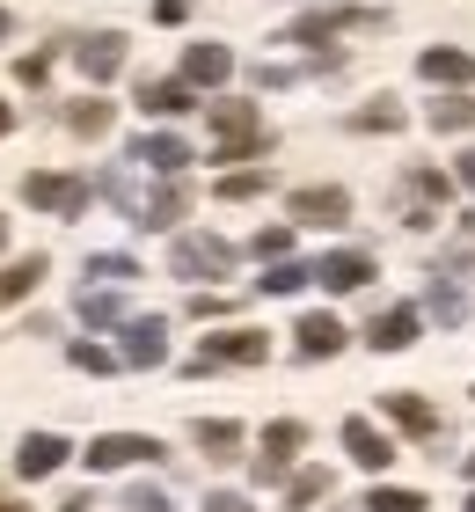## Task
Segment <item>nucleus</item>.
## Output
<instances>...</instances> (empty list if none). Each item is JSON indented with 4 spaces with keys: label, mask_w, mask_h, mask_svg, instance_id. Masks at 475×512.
<instances>
[{
    "label": "nucleus",
    "mask_w": 475,
    "mask_h": 512,
    "mask_svg": "<svg viewBox=\"0 0 475 512\" xmlns=\"http://www.w3.org/2000/svg\"><path fill=\"white\" fill-rule=\"evenodd\" d=\"M15 81H30V88H37V81H44V52H30V59H15Z\"/></svg>",
    "instance_id": "nucleus-40"
},
{
    "label": "nucleus",
    "mask_w": 475,
    "mask_h": 512,
    "mask_svg": "<svg viewBox=\"0 0 475 512\" xmlns=\"http://www.w3.org/2000/svg\"><path fill=\"white\" fill-rule=\"evenodd\" d=\"M161 439H139V432H103L88 439V469H132V461H154Z\"/></svg>",
    "instance_id": "nucleus-8"
},
{
    "label": "nucleus",
    "mask_w": 475,
    "mask_h": 512,
    "mask_svg": "<svg viewBox=\"0 0 475 512\" xmlns=\"http://www.w3.org/2000/svg\"><path fill=\"white\" fill-rule=\"evenodd\" d=\"M190 315H198V322H205V315H227V300H220V293H190Z\"/></svg>",
    "instance_id": "nucleus-39"
},
{
    "label": "nucleus",
    "mask_w": 475,
    "mask_h": 512,
    "mask_svg": "<svg viewBox=\"0 0 475 512\" xmlns=\"http://www.w3.org/2000/svg\"><path fill=\"white\" fill-rule=\"evenodd\" d=\"M81 322H88V330H110V322H132V315H125V293H117V286L88 293V286H81Z\"/></svg>",
    "instance_id": "nucleus-24"
},
{
    "label": "nucleus",
    "mask_w": 475,
    "mask_h": 512,
    "mask_svg": "<svg viewBox=\"0 0 475 512\" xmlns=\"http://www.w3.org/2000/svg\"><path fill=\"white\" fill-rule=\"evenodd\" d=\"M66 454H74V447H66L59 432H22V447H15V469H22V476L37 483V476H52V469H59Z\"/></svg>",
    "instance_id": "nucleus-14"
},
{
    "label": "nucleus",
    "mask_w": 475,
    "mask_h": 512,
    "mask_svg": "<svg viewBox=\"0 0 475 512\" xmlns=\"http://www.w3.org/2000/svg\"><path fill=\"white\" fill-rule=\"evenodd\" d=\"M344 447H351L359 469H388V461H395V439L380 432L373 417H344Z\"/></svg>",
    "instance_id": "nucleus-10"
},
{
    "label": "nucleus",
    "mask_w": 475,
    "mask_h": 512,
    "mask_svg": "<svg viewBox=\"0 0 475 512\" xmlns=\"http://www.w3.org/2000/svg\"><path fill=\"white\" fill-rule=\"evenodd\" d=\"M8 132H15V110H8V103H0V139H8Z\"/></svg>",
    "instance_id": "nucleus-44"
},
{
    "label": "nucleus",
    "mask_w": 475,
    "mask_h": 512,
    "mask_svg": "<svg viewBox=\"0 0 475 512\" xmlns=\"http://www.w3.org/2000/svg\"><path fill=\"white\" fill-rule=\"evenodd\" d=\"M432 132H475V96H446V103H432Z\"/></svg>",
    "instance_id": "nucleus-31"
},
{
    "label": "nucleus",
    "mask_w": 475,
    "mask_h": 512,
    "mask_svg": "<svg viewBox=\"0 0 475 512\" xmlns=\"http://www.w3.org/2000/svg\"><path fill=\"white\" fill-rule=\"evenodd\" d=\"M125 512H176V498L161 491V483H132V491H125Z\"/></svg>",
    "instance_id": "nucleus-34"
},
{
    "label": "nucleus",
    "mask_w": 475,
    "mask_h": 512,
    "mask_svg": "<svg viewBox=\"0 0 475 512\" xmlns=\"http://www.w3.org/2000/svg\"><path fill=\"white\" fill-rule=\"evenodd\" d=\"M8 30H15V22H8V8H0V37H8Z\"/></svg>",
    "instance_id": "nucleus-45"
},
{
    "label": "nucleus",
    "mask_w": 475,
    "mask_h": 512,
    "mask_svg": "<svg viewBox=\"0 0 475 512\" xmlns=\"http://www.w3.org/2000/svg\"><path fill=\"white\" fill-rule=\"evenodd\" d=\"M59 512H95V505H88V491H74V498H66Z\"/></svg>",
    "instance_id": "nucleus-43"
},
{
    "label": "nucleus",
    "mask_w": 475,
    "mask_h": 512,
    "mask_svg": "<svg viewBox=\"0 0 475 512\" xmlns=\"http://www.w3.org/2000/svg\"><path fill=\"white\" fill-rule=\"evenodd\" d=\"M446 198H454V176H439V169H410L402 176V220L410 227H432Z\"/></svg>",
    "instance_id": "nucleus-6"
},
{
    "label": "nucleus",
    "mask_w": 475,
    "mask_h": 512,
    "mask_svg": "<svg viewBox=\"0 0 475 512\" xmlns=\"http://www.w3.org/2000/svg\"><path fill=\"white\" fill-rule=\"evenodd\" d=\"M351 132H402V103L380 96V103H366V110H351Z\"/></svg>",
    "instance_id": "nucleus-27"
},
{
    "label": "nucleus",
    "mask_w": 475,
    "mask_h": 512,
    "mask_svg": "<svg viewBox=\"0 0 475 512\" xmlns=\"http://www.w3.org/2000/svg\"><path fill=\"white\" fill-rule=\"evenodd\" d=\"M205 512H256V505H249L242 491H212V498H205Z\"/></svg>",
    "instance_id": "nucleus-38"
},
{
    "label": "nucleus",
    "mask_w": 475,
    "mask_h": 512,
    "mask_svg": "<svg viewBox=\"0 0 475 512\" xmlns=\"http://www.w3.org/2000/svg\"><path fill=\"white\" fill-rule=\"evenodd\" d=\"M329 491H337V476H329V469H300V476H293V491H285V498H293V512H307V505H322Z\"/></svg>",
    "instance_id": "nucleus-28"
},
{
    "label": "nucleus",
    "mask_w": 475,
    "mask_h": 512,
    "mask_svg": "<svg viewBox=\"0 0 475 512\" xmlns=\"http://www.w3.org/2000/svg\"><path fill=\"white\" fill-rule=\"evenodd\" d=\"M264 293H300V286H315V264H293V256H271V271L256 278Z\"/></svg>",
    "instance_id": "nucleus-26"
},
{
    "label": "nucleus",
    "mask_w": 475,
    "mask_h": 512,
    "mask_svg": "<svg viewBox=\"0 0 475 512\" xmlns=\"http://www.w3.org/2000/svg\"><path fill=\"white\" fill-rule=\"evenodd\" d=\"M66 359H74L81 374H110V366H117V359L103 352V344H74V352H66Z\"/></svg>",
    "instance_id": "nucleus-36"
},
{
    "label": "nucleus",
    "mask_w": 475,
    "mask_h": 512,
    "mask_svg": "<svg viewBox=\"0 0 475 512\" xmlns=\"http://www.w3.org/2000/svg\"><path fill=\"white\" fill-rule=\"evenodd\" d=\"M315 278H322L329 293H359L366 278H373V256L366 249H329L322 264H315Z\"/></svg>",
    "instance_id": "nucleus-11"
},
{
    "label": "nucleus",
    "mask_w": 475,
    "mask_h": 512,
    "mask_svg": "<svg viewBox=\"0 0 475 512\" xmlns=\"http://www.w3.org/2000/svg\"><path fill=\"white\" fill-rule=\"evenodd\" d=\"M37 278H44V256H22V264H8V271H0V308H8V300H22Z\"/></svg>",
    "instance_id": "nucleus-30"
},
{
    "label": "nucleus",
    "mask_w": 475,
    "mask_h": 512,
    "mask_svg": "<svg viewBox=\"0 0 475 512\" xmlns=\"http://www.w3.org/2000/svg\"><path fill=\"white\" fill-rule=\"evenodd\" d=\"M424 315H439V330H454V322L468 315L461 293H454V278H432V293H424Z\"/></svg>",
    "instance_id": "nucleus-29"
},
{
    "label": "nucleus",
    "mask_w": 475,
    "mask_h": 512,
    "mask_svg": "<svg viewBox=\"0 0 475 512\" xmlns=\"http://www.w3.org/2000/svg\"><path fill=\"white\" fill-rule=\"evenodd\" d=\"M110 118H117V110H110L103 96H81V103H66V125H74L81 139H103V132H110Z\"/></svg>",
    "instance_id": "nucleus-25"
},
{
    "label": "nucleus",
    "mask_w": 475,
    "mask_h": 512,
    "mask_svg": "<svg viewBox=\"0 0 475 512\" xmlns=\"http://www.w3.org/2000/svg\"><path fill=\"white\" fill-rule=\"evenodd\" d=\"M190 213V176H169L161 191L147 198V213H139V227H176Z\"/></svg>",
    "instance_id": "nucleus-18"
},
{
    "label": "nucleus",
    "mask_w": 475,
    "mask_h": 512,
    "mask_svg": "<svg viewBox=\"0 0 475 512\" xmlns=\"http://www.w3.org/2000/svg\"><path fill=\"white\" fill-rule=\"evenodd\" d=\"M74 66H81L88 81H110L117 66H125V37H117V30H95V37H81V44H74Z\"/></svg>",
    "instance_id": "nucleus-13"
},
{
    "label": "nucleus",
    "mask_w": 475,
    "mask_h": 512,
    "mask_svg": "<svg viewBox=\"0 0 475 512\" xmlns=\"http://www.w3.org/2000/svg\"><path fill=\"white\" fill-rule=\"evenodd\" d=\"M468 235H475V213H468Z\"/></svg>",
    "instance_id": "nucleus-49"
},
{
    "label": "nucleus",
    "mask_w": 475,
    "mask_h": 512,
    "mask_svg": "<svg viewBox=\"0 0 475 512\" xmlns=\"http://www.w3.org/2000/svg\"><path fill=\"white\" fill-rule=\"evenodd\" d=\"M0 512H22V505H15V498H0Z\"/></svg>",
    "instance_id": "nucleus-46"
},
{
    "label": "nucleus",
    "mask_w": 475,
    "mask_h": 512,
    "mask_svg": "<svg viewBox=\"0 0 475 512\" xmlns=\"http://www.w3.org/2000/svg\"><path fill=\"white\" fill-rule=\"evenodd\" d=\"M132 161H139V169H154V176H183L198 154H190V139H176V132H139L132 139Z\"/></svg>",
    "instance_id": "nucleus-7"
},
{
    "label": "nucleus",
    "mask_w": 475,
    "mask_h": 512,
    "mask_svg": "<svg viewBox=\"0 0 475 512\" xmlns=\"http://www.w3.org/2000/svg\"><path fill=\"white\" fill-rule=\"evenodd\" d=\"M454 176H461V183H468V191H475V147L461 154V169H454Z\"/></svg>",
    "instance_id": "nucleus-42"
},
{
    "label": "nucleus",
    "mask_w": 475,
    "mask_h": 512,
    "mask_svg": "<svg viewBox=\"0 0 475 512\" xmlns=\"http://www.w3.org/2000/svg\"><path fill=\"white\" fill-rule=\"evenodd\" d=\"M139 110L147 118H183L198 103H190V81H139Z\"/></svg>",
    "instance_id": "nucleus-20"
},
{
    "label": "nucleus",
    "mask_w": 475,
    "mask_h": 512,
    "mask_svg": "<svg viewBox=\"0 0 475 512\" xmlns=\"http://www.w3.org/2000/svg\"><path fill=\"white\" fill-rule=\"evenodd\" d=\"M234 74V52H227V44H190V52H183V81L190 88H220Z\"/></svg>",
    "instance_id": "nucleus-16"
},
{
    "label": "nucleus",
    "mask_w": 475,
    "mask_h": 512,
    "mask_svg": "<svg viewBox=\"0 0 475 512\" xmlns=\"http://www.w3.org/2000/svg\"><path fill=\"white\" fill-rule=\"evenodd\" d=\"M190 15V0H154V22H183Z\"/></svg>",
    "instance_id": "nucleus-41"
},
{
    "label": "nucleus",
    "mask_w": 475,
    "mask_h": 512,
    "mask_svg": "<svg viewBox=\"0 0 475 512\" xmlns=\"http://www.w3.org/2000/svg\"><path fill=\"white\" fill-rule=\"evenodd\" d=\"M249 249H256V256H285V249H293V227H264Z\"/></svg>",
    "instance_id": "nucleus-37"
},
{
    "label": "nucleus",
    "mask_w": 475,
    "mask_h": 512,
    "mask_svg": "<svg viewBox=\"0 0 475 512\" xmlns=\"http://www.w3.org/2000/svg\"><path fill=\"white\" fill-rule=\"evenodd\" d=\"M88 278H95V286H132L139 264H132V256H88Z\"/></svg>",
    "instance_id": "nucleus-32"
},
{
    "label": "nucleus",
    "mask_w": 475,
    "mask_h": 512,
    "mask_svg": "<svg viewBox=\"0 0 475 512\" xmlns=\"http://www.w3.org/2000/svg\"><path fill=\"white\" fill-rule=\"evenodd\" d=\"M300 359H329V352H344V330H337V322H329V315H300Z\"/></svg>",
    "instance_id": "nucleus-23"
},
{
    "label": "nucleus",
    "mask_w": 475,
    "mask_h": 512,
    "mask_svg": "<svg viewBox=\"0 0 475 512\" xmlns=\"http://www.w3.org/2000/svg\"><path fill=\"white\" fill-rule=\"evenodd\" d=\"M468 512H475V498H468Z\"/></svg>",
    "instance_id": "nucleus-50"
},
{
    "label": "nucleus",
    "mask_w": 475,
    "mask_h": 512,
    "mask_svg": "<svg viewBox=\"0 0 475 512\" xmlns=\"http://www.w3.org/2000/svg\"><path fill=\"white\" fill-rule=\"evenodd\" d=\"M366 512H424V498H417V491H373Z\"/></svg>",
    "instance_id": "nucleus-35"
},
{
    "label": "nucleus",
    "mask_w": 475,
    "mask_h": 512,
    "mask_svg": "<svg viewBox=\"0 0 475 512\" xmlns=\"http://www.w3.org/2000/svg\"><path fill=\"white\" fill-rule=\"evenodd\" d=\"M468 483H475V454H468Z\"/></svg>",
    "instance_id": "nucleus-48"
},
{
    "label": "nucleus",
    "mask_w": 475,
    "mask_h": 512,
    "mask_svg": "<svg viewBox=\"0 0 475 512\" xmlns=\"http://www.w3.org/2000/svg\"><path fill=\"white\" fill-rule=\"evenodd\" d=\"M256 191H271V169H234V176H220V198H256Z\"/></svg>",
    "instance_id": "nucleus-33"
},
{
    "label": "nucleus",
    "mask_w": 475,
    "mask_h": 512,
    "mask_svg": "<svg viewBox=\"0 0 475 512\" xmlns=\"http://www.w3.org/2000/svg\"><path fill=\"white\" fill-rule=\"evenodd\" d=\"M417 74H424V81H454V88H461V81H475V52H454V44H432V52L417 59Z\"/></svg>",
    "instance_id": "nucleus-21"
},
{
    "label": "nucleus",
    "mask_w": 475,
    "mask_h": 512,
    "mask_svg": "<svg viewBox=\"0 0 475 512\" xmlns=\"http://www.w3.org/2000/svg\"><path fill=\"white\" fill-rule=\"evenodd\" d=\"M125 366H169V322L161 315H132L125 322Z\"/></svg>",
    "instance_id": "nucleus-9"
},
{
    "label": "nucleus",
    "mask_w": 475,
    "mask_h": 512,
    "mask_svg": "<svg viewBox=\"0 0 475 512\" xmlns=\"http://www.w3.org/2000/svg\"><path fill=\"white\" fill-rule=\"evenodd\" d=\"M205 118H212V161H256L271 147L256 103H205Z\"/></svg>",
    "instance_id": "nucleus-1"
},
{
    "label": "nucleus",
    "mask_w": 475,
    "mask_h": 512,
    "mask_svg": "<svg viewBox=\"0 0 475 512\" xmlns=\"http://www.w3.org/2000/svg\"><path fill=\"white\" fill-rule=\"evenodd\" d=\"M380 8H315V15H300L293 22V37L285 44H329V37H344V30H380Z\"/></svg>",
    "instance_id": "nucleus-4"
},
{
    "label": "nucleus",
    "mask_w": 475,
    "mask_h": 512,
    "mask_svg": "<svg viewBox=\"0 0 475 512\" xmlns=\"http://www.w3.org/2000/svg\"><path fill=\"white\" fill-rule=\"evenodd\" d=\"M380 410H388L402 432H417V439H439V410L424 403V395H380Z\"/></svg>",
    "instance_id": "nucleus-19"
},
{
    "label": "nucleus",
    "mask_w": 475,
    "mask_h": 512,
    "mask_svg": "<svg viewBox=\"0 0 475 512\" xmlns=\"http://www.w3.org/2000/svg\"><path fill=\"white\" fill-rule=\"evenodd\" d=\"M366 344H373V352H410V344H417V308H388V315H373Z\"/></svg>",
    "instance_id": "nucleus-17"
},
{
    "label": "nucleus",
    "mask_w": 475,
    "mask_h": 512,
    "mask_svg": "<svg viewBox=\"0 0 475 512\" xmlns=\"http://www.w3.org/2000/svg\"><path fill=\"white\" fill-rule=\"evenodd\" d=\"M271 359V337L264 330H227V337H205L190 374H212V366H264Z\"/></svg>",
    "instance_id": "nucleus-2"
},
{
    "label": "nucleus",
    "mask_w": 475,
    "mask_h": 512,
    "mask_svg": "<svg viewBox=\"0 0 475 512\" xmlns=\"http://www.w3.org/2000/svg\"><path fill=\"white\" fill-rule=\"evenodd\" d=\"M0 249H8V220H0Z\"/></svg>",
    "instance_id": "nucleus-47"
},
{
    "label": "nucleus",
    "mask_w": 475,
    "mask_h": 512,
    "mask_svg": "<svg viewBox=\"0 0 475 512\" xmlns=\"http://www.w3.org/2000/svg\"><path fill=\"white\" fill-rule=\"evenodd\" d=\"M351 213V198L337 191V183H307V191H293V220H307V227H337Z\"/></svg>",
    "instance_id": "nucleus-12"
},
{
    "label": "nucleus",
    "mask_w": 475,
    "mask_h": 512,
    "mask_svg": "<svg viewBox=\"0 0 475 512\" xmlns=\"http://www.w3.org/2000/svg\"><path fill=\"white\" fill-rule=\"evenodd\" d=\"M22 198H30L37 213H59V220H74V213H88L95 183H88V176H22Z\"/></svg>",
    "instance_id": "nucleus-3"
},
{
    "label": "nucleus",
    "mask_w": 475,
    "mask_h": 512,
    "mask_svg": "<svg viewBox=\"0 0 475 512\" xmlns=\"http://www.w3.org/2000/svg\"><path fill=\"white\" fill-rule=\"evenodd\" d=\"M190 439L205 447V461H234V454H242V425H234V417H198Z\"/></svg>",
    "instance_id": "nucleus-22"
},
{
    "label": "nucleus",
    "mask_w": 475,
    "mask_h": 512,
    "mask_svg": "<svg viewBox=\"0 0 475 512\" xmlns=\"http://www.w3.org/2000/svg\"><path fill=\"white\" fill-rule=\"evenodd\" d=\"M300 439H307V432L293 425V417H285V425H271V432H264V454H256V483H278L285 461L300 454Z\"/></svg>",
    "instance_id": "nucleus-15"
},
{
    "label": "nucleus",
    "mask_w": 475,
    "mask_h": 512,
    "mask_svg": "<svg viewBox=\"0 0 475 512\" xmlns=\"http://www.w3.org/2000/svg\"><path fill=\"white\" fill-rule=\"evenodd\" d=\"M169 271H176V278H227V271H234V249H227L220 235H183V242L169 249Z\"/></svg>",
    "instance_id": "nucleus-5"
}]
</instances>
